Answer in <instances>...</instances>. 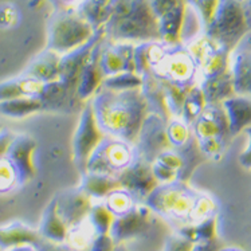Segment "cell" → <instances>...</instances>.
Listing matches in <instances>:
<instances>
[{
    "mask_svg": "<svg viewBox=\"0 0 251 251\" xmlns=\"http://www.w3.org/2000/svg\"><path fill=\"white\" fill-rule=\"evenodd\" d=\"M141 85H143V75H140L136 72H124L105 78L101 87L114 92H124V90L141 89Z\"/></svg>",
    "mask_w": 251,
    "mask_h": 251,
    "instance_id": "obj_31",
    "label": "cell"
},
{
    "mask_svg": "<svg viewBox=\"0 0 251 251\" xmlns=\"http://www.w3.org/2000/svg\"><path fill=\"white\" fill-rule=\"evenodd\" d=\"M114 251H128V250H126L124 246H121V245H118V246L114 249Z\"/></svg>",
    "mask_w": 251,
    "mask_h": 251,
    "instance_id": "obj_42",
    "label": "cell"
},
{
    "mask_svg": "<svg viewBox=\"0 0 251 251\" xmlns=\"http://www.w3.org/2000/svg\"><path fill=\"white\" fill-rule=\"evenodd\" d=\"M121 188L126 190L136 200H143L151 195V192L159 185L154 177L152 165L134 154L133 161L116 176Z\"/></svg>",
    "mask_w": 251,
    "mask_h": 251,
    "instance_id": "obj_11",
    "label": "cell"
},
{
    "mask_svg": "<svg viewBox=\"0 0 251 251\" xmlns=\"http://www.w3.org/2000/svg\"><path fill=\"white\" fill-rule=\"evenodd\" d=\"M105 205L108 207L113 215L117 218L132 210L136 205V199L126 190L118 188L105 198Z\"/></svg>",
    "mask_w": 251,
    "mask_h": 251,
    "instance_id": "obj_32",
    "label": "cell"
},
{
    "mask_svg": "<svg viewBox=\"0 0 251 251\" xmlns=\"http://www.w3.org/2000/svg\"><path fill=\"white\" fill-rule=\"evenodd\" d=\"M42 82L26 75L7 79L0 83V102L21 97H38Z\"/></svg>",
    "mask_w": 251,
    "mask_h": 251,
    "instance_id": "obj_27",
    "label": "cell"
},
{
    "mask_svg": "<svg viewBox=\"0 0 251 251\" xmlns=\"http://www.w3.org/2000/svg\"><path fill=\"white\" fill-rule=\"evenodd\" d=\"M151 73L163 82L188 87L196 85V62L190 52L183 50L165 51Z\"/></svg>",
    "mask_w": 251,
    "mask_h": 251,
    "instance_id": "obj_10",
    "label": "cell"
},
{
    "mask_svg": "<svg viewBox=\"0 0 251 251\" xmlns=\"http://www.w3.org/2000/svg\"><path fill=\"white\" fill-rule=\"evenodd\" d=\"M226 116L230 125L231 136L234 137L238 133L251 126V97L235 94L222 102Z\"/></svg>",
    "mask_w": 251,
    "mask_h": 251,
    "instance_id": "obj_20",
    "label": "cell"
},
{
    "mask_svg": "<svg viewBox=\"0 0 251 251\" xmlns=\"http://www.w3.org/2000/svg\"><path fill=\"white\" fill-rule=\"evenodd\" d=\"M55 199L58 212L62 221L69 227V230L81 225L86 219L93 207L92 198L79 187L59 192Z\"/></svg>",
    "mask_w": 251,
    "mask_h": 251,
    "instance_id": "obj_15",
    "label": "cell"
},
{
    "mask_svg": "<svg viewBox=\"0 0 251 251\" xmlns=\"http://www.w3.org/2000/svg\"><path fill=\"white\" fill-rule=\"evenodd\" d=\"M100 63L105 78L124 72H136L134 49L130 45H116L108 47L101 52Z\"/></svg>",
    "mask_w": 251,
    "mask_h": 251,
    "instance_id": "obj_18",
    "label": "cell"
},
{
    "mask_svg": "<svg viewBox=\"0 0 251 251\" xmlns=\"http://www.w3.org/2000/svg\"><path fill=\"white\" fill-rule=\"evenodd\" d=\"M69 231H70L69 227H67L65 222L62 221L61 215L58 212L56 199L54 198L49 203L45 212H43L39 232H41V235H43L52 243H62V242L67 239Z\"/></svg>",
    "mask_w": 251,
    "mask_h": 251,
    "instance_id": "obj_23",
    "label": "cell"
},
{
    "mask_svg": "<svg viewBox=\"0 0 251 251\" xmlns=\"http://www.w3.org/2000/svg\"><path fill=\"white\" fill-rule=\"evenodd\" d=\"M114 219H116V216L109 211L105 203L93 204L92 210H90L89 215H87V221H89L87 223L90 225L93 230L96 231L97 235L109 234Z\"/></svg>",
    "mask_w": 251,
    "mask_h": 251,
    "instance_id": "obj_30",
    "label": "cell"
},
{
    "mask_svg": "<svg viewBox=\"0 0 251 251\" xmlns=\"http://www.w3.org/2000/svg\"><path fill=\"white\" fill-rule=\"evenodd\" d=\"M41 251H73L72 249H69L66 246H61V243H46V245H42Z\"/></svg>",
    "mask_w": 251,
    "mask_h": 251,
    "instance_id": "obj_39",
    "label": "cell"
},
{
    "mask_svg": "<svg viewBox=\"0 0 251 251\" xmlns=\"http://www.w3.org/2000/svg\"><path fill=\"white\" fill-rule=\"evenodd\" d=\"M134 159V147L123 140L105 136L89 157L86 172L117 176Z\"/></svg>",
    "mask_w": 251,
    "mask_h": 251,
    "instance_id": "obj_6",
    "label": "cell"
},
{
    "mask_svg": "<svg viewBox=\"0 0 251 251\" xmlns=\"http://www.w3.org/2000/svg\"><path fill=\"white\" fill-rule=\"evenodd\" d=\"M16 185H19V180L15 168L7 157L0 159V194L14 190Z\"/></svg>",
    "mask_w": 251,
    "mask_h": 251,
    "instance_id": "obj_34",
    "label": "cell"
},
{
    "mask_svg": "<svg viewBox=\"0 0 251 251\" xmlns=\"http://www.w3.org/2000/svg\"><path fill=\"white\" fill-rule=\"evenodd\" d=\"M205 105H207V101H205L204 94L201 92L199 85L191 87V90L185 97L184 103H183L180 120H183L188 126H191L196 121V118L201 114V112L204 110Z\"/></svg>",
    "mask_w": 251,
    "mask_h": 251,
    "instance_id": "obj_29",
    "label": "cell"
},
{
    "mask_svg": "<svg viewBox=\"0 0 251 251\" xmlns=\"http://www.w3.org/2000/svg\"><path fill=\"white\" fill-rule=\"evenodd\" d=\"M153 211L147 205H134L126 214L117 216L113 222L109 235L114 243L121 245V242L139 238L144 235L153 226Z\"/></svg>",
    "mask_w": 251,
    "mask_h": 251,
    "instance_id": "obj_12",
    "label": "cell"
},
{
    "mask_svg": "<svg viewBox=\"0 0 251 251\" xmlns=\"http://www.w3.org/2000/svg\"><path fill=\"white\" fill-rule=\"evenodd\" d=\"M45 110V105L38 97H21L0 102V113L10 118H25Z\"/></svg>",
    "mask_w": 251,
    "mask_h": 251,
    "instance_id": "obj_28",
    "label": "cell"
},
{
    "mask_svg": "<svg viewBox=\"0 0 251 251\" xmlns=\"http://www.w3.org/2000/svg\"><path fill=\"white\" fill-rule=\"evenodd\" d=\"M0 130H3V126H1V124H0Z\"/></svg>",
    "mask_w": 251,
    "mask_h": 251,
    "instance_id": "obj_43",
    "label": "cell"
},
{
    "mask_svg": "<svg viewBox=\"0 0 251 251\" xmlns=\"http://www.w3.org/2000/svg\"><path fill=\"white\" fill-rule=\"evenodd\" d=\"M103 137L105 134L98 125L92 101L89 100L83 106L82 114L79 117L75 133L73 137V160L81 175L86 174L89 157L101 144Z\"/></svg>",
    "mask_w": 251,
    "mask_h": 251,
    "instance_id": "obj_8",
    "label": "cell"
},
{
    "mask_svg": "<svg viewBox=\"0 0 251 251\" xmlns=\"http://www.w3.org/2000/svg\"><path fill=\"white\" fill-rule=\"evenodd\" d=\"M141 92L148 105L149 113L157 114L164 121L169 123L172 120V114L169 112L167 96H165L164 85L159 78H156L152 73H147L143 75Z\"/></svg>",
    "mask_w": 251,
    "mask_h": 251,
    "instance_id": "obj_19",
    "label": "cell"
},
{
    "mask_svg": "<svg viewBox=\"0 0 251 251\" xmlns=\"http://www.w3.org/2000/svg\"><path fill=\"white\" fill-rule=\"evenodd\" d=\"M196 4L199 7V11L204 23L207 26H210L211 22L215 18L216 11L219 8L221 0H196Z\"/></svg>",
    "mask_w": 251,
    "mask_h": 251,
    "instance_id": "obj_35",
    "label": "cell"
},
{
    "mask_svg": "<svg viewBox=\"0 0 251 251\" xmlns=\"http://www.w3.org/2000/svg\"><path fill=\"white\" fill-rule=\"evenodd\" d=\"M201 194L188 187L187 183L175 180L159 184L145 199V205L154 214L171 221L194 223L196 204Z\"/></svg>",
    "mask_w": 251,
    "mask_h": 251,
    "instance_id": "obj_3",
    "label": "cell"
},
{
    "mask_svg": "<svg viewBox=\"0 0 251 251\" xmlns=\"http://www.w3.org/2000/svg\"><path fill=\"white\" fill-rule=\"evenodd\" d=\"M167 132H168V139L171 143V147L174 149L183 147L190 137L192 136L191 126L180 120V118H172L167 125Z\"/></svg>",
    "mask_w": 251,
    "mask_h": 251,
    "instance_id": "obj_33",
    "label": "cell"
},
{
    "mask_svg": "<svg viewBox=\"0 0 251 251\" xmlns=\"http://www.w3.org/2000/svg\"><path fill=\"white\" fill-rule=\"evenodd\" d=\"M167 125L168 123L157 114L149 113L144 120L139 139L134 144V154L152 164L160 154L174 149L169 143Z\"/></svg>",
    "mask_w": 251,
    "mask_h": 251,
    "instance_id": "obj_9",
    "label": "cell"
},
{
    "mask_svg": "<svg viewBox=\"0 0 251 251\" xmlns=\"http://www.w3.org/2000/svg\"><path fill=\"white\" fill-rule=\"evenodd\" d=\"M8 251H41L39 249H36L34 245H22V246L12 247L8 249Z\"/></svg>",
    "mask_w": 251,
    "mask_h": 251,
    "instance_id": "obj_40",
    "label": "cell"
},
{
    "mask_svg": "<svg viewBox=\"0 0 251 251\" xmlns=\"http://www.w3.org/2000/svg\"><path fill=\"white\" fill-rule=\"evenodd\" d=\"M39 234L21 222L0 227V249H12L22 245H36Z\"/></svg>",
    "mask_w": 251,
    "mask_h": 251,
    "instance_id": "obj_24",
    "label": "cell"
},
{
    "mask_svg": "<svg viewBox=\"0 0 251 251\" xmlns=\"http://www.w3.org/2000/svg\"><path fill=\"white\" fill-rule=\"evenodd\" d=\"M247 19L245 10L236 0H221L214 21L208 26L210 39L230 50L245 35Z\"/></svg>",
    "mask_w": 251,
    "mask_h": 251,
    "instance_id": "obj_5",
    "label": "cell"
},
{
    "mask_svg": "<svg viewBox=\"0 0 251 251\" xmlns=\"http://www.w3.org/2000/svg\"><path fill=\"white\" fill-rule=\"evenodd\" d=\"M106 27L116 39H160L159 23L151 0H113Z\"/></svg>",
    "mask_w": 251,
    "mask_h": 251,
    "instance_id": "obj_2",
    "label": "cell"
},
{
    "mask_svg": "<svg viewBox=\"0 0 251 251\" xmlns=\"http://www.w3.org/2000/svg\"><path fill=\"white\" fill-rule=\"evenodd\" d=\"M14 137H15V133L10 132L8 129L3 128V130H0V159L5 157Z\"/></svg>",
    "mask_w": 251,
    "mask_h": 251,
    "instance_id": "obj_37",
    "label": "cell"
},
{
    "mask_svg": "<svg viewBox=\"0 0 251 251\" xmlns=\"http://www.w3.org/2000/svg\"><path fill=\"white\" fill-rule=\"evenodd\" d=\"M191 241L184 235H174L167 241L165 251H191Z\"/></svg>",
    "mask_w": 251,
    "mask_h": 251,
    "instance_id": "obj_36",
    "label": "cell"
},
{
    "mask_svg": "<svg viewBox=\"0 0 251 251\" xmlns=\"http://www.w3.org/2000/svg\"><path fill=\"white\" fill-rule=\"evenodd\" d=\"M90 101L103 134L134 147L144 120L149 114L141 89L114 92L101 87Z\"/></svg>",
    "mask_w": 251,
    "mask_h": 251,
    "instance_id": "obj_1",
    "label": "cell"
},
{
    "mask_svg": "<svg viewBox=\"0 0 251 251\" xmlns=\"http://www.w3.org/2000/svg\"><path fill=\"white\" fill-rule=\"evenodd\" d=\"M191 130L205 157L222 156L232 139L222 103H207Z\"/></svg>",
    "mask_w": 251,
    "mask_h": 251,
    "instance_id": "obj_4",
    "label": "cell"
},
{
    "mask_svg": "<svg viewBox=\"0 0 251 251\" xmlns=\"http://www.w3.org/2000/svg\"><path fill=\"white\" fill-rule=\"evenodd\" d=\"M101 52H102V50L100 49V43H98L96 49L93 50L87 63L83 67L81 75H79L75 94H77V98L81 102H83V101L87 102L89 100H92L93 96L102 86L105 75H103L101 63H100Z\"/></svg>",
    "mask_w": 251,
    "mask_h": 251,
    "instance_id": "obj_17",
    "label": "cell"
},
{
    "mask_svg": "<svg viewBox=\"0 0 251 251\" xmlns=\"http://www.w3.org/2000/svg\"><path fill=\"white\" fill-rule=\"evenodd\" d=\"M59 65H61L59 54L52 50H46L32 61L23 75L42 83L55 82L59 81Z\"/></svg>",
    "mask_w": 251,
    "mask_h": 251,
    "instance_id": "obj_21",
    "label": "cell"
},
{
    "mask_svg": "<svg viewBox=\"0 0 251 251\" xmlns=\"http://www.w3.org/2000/svg\"><path fill=\"white\" fill-rule=\"evenodd\" d=\"M79 188L85 191L92 199H105L110 192L121 188V184L114 176L86 172L82 175Z\"/></svg>",
    "mask_w": 251,
    "mask_h": 251,
    "instance_id": "obj_26",
    "label": "cell"
},
{
    "mask_svg": "<svg viewBox=\"0 0 251 251\" xmlns=\"http://www.w3.org/2000/svg\"><path fill=\"white\" fill-rule=\"evenodd\" d=\"M181 159V168L177 174V180L187 183L191 179L192 174L195 172V169L199 167L205 160L204 153L201 152L199 144L194 137V134L191 136L190 140L180 148L175 149Z\"/></svg>",
    "mask_w": 251,
    "mask_h": 251,
    "instance_id": "obj_25",
    "label": "cell"
},
{
    "mask_svg": "<svg viewBox=\"0 0 251 251\" xmlns=\"http://www.w3.org/2000/svg\"><path fill=\"white\" fill-rule=\"evenodd\" d=\"M98 35L92 36L86 43H83L82 46L77 47V49H74L72 51L66 52L65 55L61 56L59 81L74 94H75V90H77L78 79H79V75L82 73L83 67H85L89 58L92 55L93 50L100 43L101 36Z\"/></svg>",
    "mask_w": 251,
    "mask_h": 251,
    "instance_id": "obj_14",
    "label": "cell"
},
{
    "mask_svg": "<svg viewBox=\"0 0 251 251\" xmlns=\"http://www.w3.org/2000/svg\"><path fill=\"white\" fill-rule=\"evenodd\" d=\"M235 94L251 97V34L236 43L228 58Z\"/></svg>",
    "mask_w": 251,
    "mask_h": 251,
    "instance_id": "obj_16",
    "label": "cell"
},
{
    "mask_svg": "<svg viewBox=\"0 0 251 251\" xmlns=\"http://www.w3.org/2000/svg\"><path fill=\"white\" fill-rule=\"evenodd\" d=\"M38 98L45 105V110H59V112L72 109L73 105L75 103V100H78L77 94L70 92L61 81L42 83Z\"/></svg>",
    "mask_w": 251,
    "mask_h": 251,
    "instance_id": "obj_22",
    "label": "cell"
},
{
    "mask_svg": "<svg viewBox=\"0 0 251 251\" xmlns=\"http://www.w3.org/2000/svg\"><path fill=\"white\" fill-rule=\"evenodd\" d=\"M94 35L92 25L82 16L65 14L56 18L50 27L49 50L69 52L82 46Z\"/></svg>",
    "mask_w": 251,
    "mask_h": 251,
    "instance_id": "obj_7",
    "label": "cell"
},
{
    "mask_svg": "<svg viewBox=\"0 0 251 251\" xmlns=\"http://www.w3.org/2000/svg\"><path fill=\"white\" fill-rule=\"evenodd\" d=\"M35 151L36 141L28 134H15L11 141L5 157L15 168L19 185L30 181L35 176Z\"/></svg>",
    "mask_w": 251,
    "mask_h": 251,
    "instance_id": "obj_13",
    "label": "cell"
},
{
    "mask_svg": "<svg viewBox=\"0 0 251 251\" xmlns=\"http://www.w3.org/2000/svg\"><path fill=\"white\" fill-rule=\"evenodd\" d=\"M246 134L249 136V144H247V148L243 151L239 156V163H241L242 167H245L247 169H251V126L247 128Z\"/></svg>",
    "mask_w": 251,
    "mask_h": 251,
    "instance_id": "obj_38",
    "label": "cell"
},
{
    "mask_svg": "<svg viewBox=\"0 0 251 251\" xmlns=\"http://www.w3.org/2000/svg\"><path fill=\"white\" fill-rule=\"evenodd\" d=\"M245 14H246L247 25H251V0L249 1V5H247V10L245 11Z\"/></svg>",
    "mask_w": 251,
    "mask_h": 251,
    "instance_id": "obj_41",
    "label": "cell"
}]
</instances>
